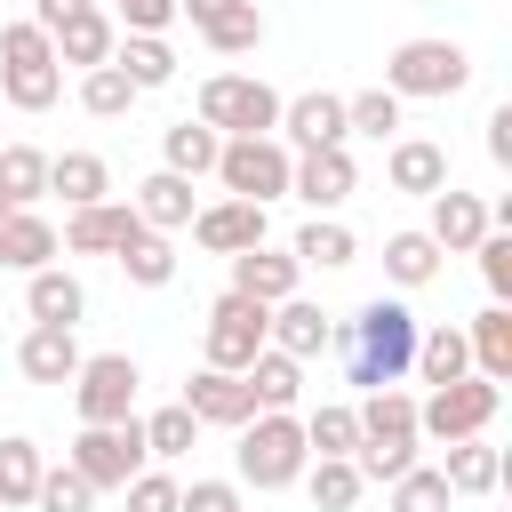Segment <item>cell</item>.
Listing matches in <instances>:
<instances>
[{
	"label": "cell",
	"instance_id": "cell-28",
	"mask_svg": "<svg viewBox=\"0 0 512 512\" xmlns=\"http://www.w3.org/2000/svg\"><path fill=\"white\" fill-rule=\"evenodd\" d=\"M464 352H472V376L512 384V304H488V312L464 328Z\"/></svg>",
	"mask_w": 512,
	"mask_h": 512
},
{
	"label": "cell",
	"instance_id": "cell-21",
	"mask_svg": "<svg viewBox=\"0 0 512 512\" xmlns=\"http://www.w3.org/2000/svg\"><path fill=\"white\" fill-rule=\"evenodd\" d=\"M328 344H336V320H328L312 296L272 304V352H288V360H328Z\"/></svg>",
	"mask_w": 512,
	"mask_h": 512
},
{
	"label": "cell",
	"instance_id": "cell-41",
	"mask_svg": "<svg viewBox=\"0 0 512 512\" xmlns=\"http://www.w3.org/2000/svg\"><path fill=\"white\" fill-rule=\"evenodd\" d=\"M344 128L352 136H400V96L392 88H360V96H344Z\"/></svg>",
	"mask_w": 512,
	"mask_h": 512
},
{
	"label": "cell",
	"instance_id": "cell-32",
	"mask_svg": "<svg viewBox=\"0 0 512 512\" xmlns=\"http://www.w3.org/2000/svg\"><path fill=\"white\" fill-rule=\"evenodd\" d=\"M48 192H64V208H96V200H112V168L96 152H56L48 160Z\"/></svg>",
	"mask_w": 512,
	"mask_h": 512
},
{
	"label": "cell",
	"instance_id": "cell-9",
	"mask_svg": "<svg viewBox=\"0 0 512 512\" xmlns=\"http://www.w3.org/2000/svg\"><path fill=\"white\" fill-rule=\"evenodd\" d=\"M472 80V56L456 48V40H400L392 56H384V88L408 104V96H456Z\"/></svg>",
	"mask_w": 512,
	"mask_h": 512
},
{
	"label": "cell",
	"instance_id": "cell-23",
	"mask_svg": "<svg viewBox=\"0 0 512 512\" xmlns=\"http://www.w3.org/2000/svg\"><path fill=\"white\" fill-rule=\"evenodd\" d=\"M80 336L72 328H24V344H16V368H24V384H72L80 376Z\"/></svg>",
	"mask_w": 512,
	"mask_h": 512
},
{
	"label": "cell",
	"instance_id": "cell-5",
	"mask_svg": "<svg viewBox=\"0 0 512 512\" xmlns=\"http://www.w3.org/2000/svg\"><path fill=\"white\" fill-rule=\"evenodd\" d=\"M200 128L216 136H272L280 128V88L256 72H208L200 80Z\"/></svg>",
	"mask_w": 512,
	"mask_h": 512
},
{
	"label": "cell",
	"instance_id": "cell-25",
	"mask_svg": "<svg viewBox=\"0 0 512 512\" xmlns=\"http://www.w3.org/2000/svg\"><path fill=\"white\" fill-rule=\"evenodd\" d=\"M56 248L64 240H56V224L40 208H8L0 216V264L8 272H40V264H56Z\"/></svg>",
	"mask_w": 512,
	"mask_h": 512
},
{
	"label": "cell",
	"instance_id": "cell-40",
	"mask_svg": "<svg viewBox=\"0 0 512 512\" xmlns=\"http://www.w3.org/2000/svg\"><path fill=\"white\" fill-rule=\"evenodd\" d=\"M128 104H136V88H128V72H120V64L80 72V112H88V120H120Z\"/></svg>",
	"mask_w": 512,
	"mask_h": 512
},
{
	"label": "cell",
	"instance_id": "cell-20",
	"mask_svg": "<svg viewBox=\"0 0 512 512\" xmlns=\"http://www.w3.org/2000/svg\"><path fill=\"white\" fill-rule=\"evenodd\" d=\"M24 312H32V328H80L88 320V288L64 264H40V272H24Z\"/></svg>",
	"mask_w": 512,
	"mask_h": 512
},
{
	"label": "cell",
	"instance_id": "cell-19",
	"mask_svg": "<svg viewBox=\"0 0 512 512\" xmlns=\"http://www.w3.org/2000/svg\"><path fill=\"white\" fill-rule=\"evenodd\" d=\"M296 280H304V264L288 256V248H248V256H232V296H248V304H288L296 296Z\"/></svg>",
	"mask_w": 512,
	"mask_h": 512
},
{
	"label": "cell",
	"instance_id": "cell-37",
	"mask_svg": "<svg viewBox=\"0 0 512 512\" xmlns=\"http://www.w3.org/2000/svg\"><path fill=\"white\" fill-rule=\"evenodd\" d=\"M40 192H48V152L40 144H0V200L32 208Z\"/></svg>",
	"mask_w": 512,
	"mask_h": 512
},
{
	"label": "cell",
	"instance_id": "cell-18",
	"mask_svg": "<svg viewBox=\"0 0 512 512\" xmlns=\"http://www.w3.org/2000/svg\"><path fill=\"white\" fill-rule=\"evenodd\" d=\"M384 184L408 192V200H432V192L448 184V144H432V136H392V152H384Z\"/></svg>",
	"mask_w": 512,
	"mask_h": 512
},
{
	"label": "cell",
	"instance_id": "cell-52",
	"mask_svg": "<svg viewBox=\"0 0 512 512\" xmlns=\"http://www.w3.org/2000/svg\"><path fill=\"white\" fill-rule=\"evenodd\" d=\"M208 8H216V0H176V16H192V24H200Z\"/></svg>",
	"mask_w": 512,
	"mask_h": 512
},
{
	"label": "cell",
	"instance_id": "cell-47",
	"mask_svg": "<svg viewBox=\"0 0 512 512\" xmlns=\"http://www.w3.org/2000/svg\"><path fill=\"white\" fill-rule=\"evenodd\" d=\"M176 512H248V504H240V480H192L176 488Z\"/></svg>",
	"mask_w": 512,
	"mask_h": 512
},
{
	"label": "cell",
	"instance_id": "cell-42",
	"mask_svg": "<svg viewBox=\"0 0 512 512\" xmlns=\"http://www.w3.org/2000/svg\"><path fill=\"white\" fill-rule=\"evenodd\" d=\"M136 424H144V456H168V464H176V456L192 448V432H200L184 400H168V408H152V416H136Z\"/></svg>",
	"mask_w": 512,
	"mask_h": 512
},
{
	"label": "cell",
	"instance_id": "cell-16",
	"mask_svg": "<svg viewBox=\"0 0 512 512\" xmlns=\"http://www.w3.org/2000/svg\"><path fill=\"white\" fill-rule=\"evenodd\" d=\"M192 240L232 264V256H248V248H264V208H256V200H208V208L192 216Z\"/></svg>",
	"mask_w": 512,
	"mask_h": 512
},
{
	"label": "cell",
	"instance_id": "cell-51",
	"mask_svg": "<svg viewBox=\"0 0 512 512\" xmlns=\"http://www.w3.org/2000/svg\"><path fill=\"white\" fill-rule=\"evenodd\" d=\"M80 8H96V0H32V24H40V32H56V24H72Z\"/></svg>",
	"mask_w": 512,
	"mask_h": 512
},
{
	"label": "cell",
	"instance_id": "cell-4",
	"mask_svg": "<svg viewBox=\"0 0 512 512\" xmlns=\"http://www.w3.org/2000/svg\"><path fill=\"white\" fill-rule=\"evenodd\" d=\"M304 464H312L304 416H248V424H240V448H232L240 488H296Z\"/></svg>",
	"mask_w": 512,
	"mask_h": 512
},
{
	"label": "cell",
	"instance_id": "cell-15",
	"mask_svg": "<svg viewBox=\"0 0 512 512\" xmlns=\"http://www.w3.org/2000/svg\"><path fill=\"white\" fill-rule=\"evenodd\" d=\"M488 232H496V224H488V200H480V192H456V184L432 192V224H424V240H432L440 256H472Z\"/></svg>",
	"mask_w": 512,
	"mask_h": 512
},
{
	"label": "cell",
	"instance_id": "cell-11",
	"mask_svg": "<svg viewBox=\"0 0 512 512\" xmlns=\"http://www.w3.org/2000/svg\"><path fill=\"white\" fill-rule=\"evenodd\" d=\"M136 360L128 352H88L80 360V376H72V408H80V424H128L136 416Z\"/></svg>",
	"mask_w": 512,
	"mask_h": 512
},
{
	"label": "cell",
	"instance_id": "cell-12",
	"mask_svg": "<svg viewBox=\"0 0 512 512\" xmlns=\"http://www.w3.org/2000/svg\"><path fill=\"white\" fill-rule=\"evenodd\" d=\"M56 240H64L72 256H120V248L144 240V216H136L128 200H96V208H72Z\"/></svg>",
	"mask_w": 512,
	"mask_h": 512
},
{
	"label": "cell",
	"instance_id": "cell-53",
	"mask_svg": "<svg viewBox=\"0 0 512 512\" xmlns=\"http://www.w3.org/2000/svg\"><path fill=\"white\" fill-rule=\"evenodd\" d=\"M0 216H8V200H0Z\"/></svg>",
	"mask_w": 512,
	"mask_h": 512
},
{
	"label": "cell",
	"instance_id": "cell-29",
	"mask_svg": "<svg viewBox=\"0 0 512 512\" xmlns=\"http://www.w3.org/2000/svg\"><path fill=\"white\" fill-rule=\"evenodd\" d=\"M440 480H448V496H496L504 488V448H488V432L480 440H456L448 464H440Z\"/></svg>",
	"mask_w": 512,
	"mask_h": 512
},
{
	"label": "cell",
	"instance_id": "cell-1",
	"mask_svg": "<svg viewBox=\"0 0 512 512\" xmlns=\"http://www.w3.org/2000/svg\"><path fill=\"white\" fill-rule=\"evenodd\" d=\"M416 336H424V320H416L400 296H368V304L336 328L328 352H344V376H352L360 392H384V384H400V376L416 368Z\"/></svg>",
	"mask_w": 512,
	"mask_h": 512
},
{
	"label": "cell",
	"instance_id": "cell-10",
	"mask_svg": "<svg viewBox=\"0 0 512 512\" xmlns=\"http://www.w3.org/2000/svg\"><path fill=\"white\" fill-rule=\"evenodd\" d=\"M96 496L104 488H128L136 472H144V424L128 416V424H80V440H72V456H64Z\"/></svg>",
	"mask_w": 512,
	"mask_h": 512
},
{
	"label": "cell",
	"instance_id": "cell-13",
	"mask_svg": "<svg viewBox=\"0 0 512 512\" xmlns=\"http://www.w3.org/2000/svg\"><path fill=\"white\" fill-rule=\"evenodd\" d=\"M288 152H336L352 128H344V96H328V88H312V96H288L280 104V128H272Z\"/></svg>",
	"mask_w": 512,
	"mask_h": 512
},
{
	"label": "cell",
	"instance_id": "cell-17",
	"mask_svg": "<svg viewBox=\"0 0 512 512\" xmlns=\"http://www.w3.org/2000/svg\"><path fill=\"white\" fill-rule=\"evenodd\" d=\"M184 408H192V424H216V432H240V424L256 416V392H248V376H224V368H200V376H184Z\"/></svg>",
	"mask_w": 512,
	"mask_h": 512
},
{
	"label": "cell",
	"instance_id": "cell-43",
	"mask_svg": "<svg viewBox=\"0 0 512 512\" xmlns=\"http://www.w3.org/2000/svg\"><path fill=\"white\" fill-rule=\"evenodd\" d=\"M120 272H128L136 288H168V280H176V248H168V232H144L136 248H120Z\"/></svg>",
	"mask_w": 512,
	"mask_h": 512
},
{
	"label": "cell",
	"instance_id": "cell-45",
	"mask_svg": "<svg viewBox=\"0 0 512 512\" xmlns=\"http://www.w3.org/2000/svg\"><path fill=\"white\" fill-rule=\"evenodd\" d=\"M456 496H448V480L440 472H424V464H408L400 480H392V512H448Z\"/></svg>",
	"mask_w": 512,
	"mask_h": 512
},
{
	"label": "cell",
	"instance_id": "cell-35",
	"mask_svg": "<svg viewBox=\"0 0 512 512\" xmlns=\"http://www.w3.org/2000/svg\"><path fill=\"white\" fill-rule=\"evenodd\" d=\"M296 264H320V272H344L352 256H360V240H352V224H336V216H312L304 232H296V248H288Z\"/></svg>",
	"mask_w": 512,
	"mask_h": 512
},
{
	"label": "cell",
	"instance_id": "cell-30",
	"mask_svg": "<svg viewBox=\"0 0 512 512\" xmlns=\"http://www.w3.org/2000/svg\"><path fill=\"white\" fill-rule=\"evenodd\" d=\"M40 472H48L40 440L8 432V440H0V512H32V496H40Z\"/></svg>",
	"mask_w": 512,
	"mask_h": 512
},
{
	"label": "cell",
	"instance_id": "cell-7",
	"mask_svg": "<svg viewBox=\"0 0 512 512\" xmlns=\"http://www.w3.org/2000/svg\"><path fill=\"white\" fill-rule=\"evenodd\" d=\"M272 344V312L248 304V296H216L208 320H200V368H224V376H248V360Z\"/></svg>",
	"mask_w": 512,
	"mask_h": 512
},
{
	"label": "cell",
	"instance_id": "cell-22",
	"mask_svg": "<svg viewBox=\"0 0 512 512\" xmlns=\"http://www.w3.org/2000/svg\"><path fill=\"white\" fill-rule=\"evenodd\" d=\"M128 208L144 216V232H192V216H200L192 176H168V168H152V176L136 184V200H128Z\"/></svg>",
	"mask_w": 512,
	"mask_h": 512
},
{
	"label": "cell",
	"instance_id": "cell-48",
	"mask_svg": "<svg viewBox=\"0 0 512 512\" xmlns=\"http://www.w3.org/2000/svg\"><path fill=\"white\" fill-rule=\"evenodd\" d=\"M112 24H120V32H152V40H160V32L176 24V0H112Z\"/></svg>",
	"mask_w": 512,
	"mask_h": 512
},
{
	"label": "cell",
	"instance_id": "cell-46",
	"mask_svg": "<svg viewBox=\"0 0 512 512\" xmlns=\"http://www.w3.org/2000/svg\"><path fill=\"white\" fill-rule=\"evenodd\" d=\"M480 280H488V304H512V232H488L480 248Z\"/></svg>",
	"mask_w": 512,
	"mask_h": 512
},
{
	"label": "cell",
	"instance_id": "cell-24",
	"mask_svg": "<svg viewBox=\"0 0 512 512\" xmlns=\"http://www.w3.org/2000/svg\"><path fill=\"white\" fill-rule=\"evenodd\" d=\"M48 48H56V64H80V72H96V64H112V48H120V24H112L104 8H80L72 24H56V32H48Z\"/></svg>",
	"mask_w": 512,
	"mask_h": 512
},
{
	"label": "cell",
	"instance_id": "cell-36",
	"mask_svg": "<svg viewBox=\"0 0 512 512\" xmlns=\"http://www.w3.org/2000/svg\"><path fill=\"white\" fill-rule=\"evenodd\" d=\"M304 488H312V504H320V512H352L368 480H360V464H352V456H312V464H304Z\"/></svg>",
	"mask_w": 512,
	"mask_h": 512
},
{
	"label": "cell",
	"instance_id": "cell-14",
	"mask_svg": "<svg viewBox=\"0 0 512 512\" xmlns=\"http://www.w3.org/2000/svg\"><path fill=\"white\" fill-rule=\"evenodd\" d=\"M288 192H296L312 216H336V208L360 192V168H352V152H344V144H336V152H296Z\"/></svg>",
	"mask_w": 512,
	"mask_h": 512
},
{
	"label": "cell",
	"instance_id": "cell-6",
	"mask_svg": "<svg viewBox=\"0 0 512 512\" xmlns=\"http://www.w3.org/2000/svg\"><path fill=\"white\" fill-rule=\"evenodd\" d=\"M496 408H504V384H488V376H456V384H440V392L416 400V440H440V448L480 440V432L496 424Z\"/></svg>",
	"mask_w": 512,
	"mask_h": 512
},
{
	"label": "cell",
	"instance_id": "cell-8",
	"mask_svg": "<svg viewBox=\"0 0 512 512\" xmlns=\"http://www.w3.org/2000/svg\"><path fill=\"white\" fill-rule=\"evenodd\" d=\"M288 168H296V152L280 136H224V152H216L224 200H256V208H272L288 192Z\"/></svg>",
	"mask_w": 512,
	"mask_h": 512
},
{
	"label": "cell",
	"instance_id": "cell-26",
	"mask_svg": "<svg viewBox=\"0 0 512 512\" xmlns=\"http://www.w3.org/2000/svg\"><path fill=\"white\" fill-rule=\"evenodd\" d=\"M248 392H256V416H296V400H304V360H288V352H256L248 360Z\"/></svg>",
	"mask_w": 512,
	"mask_h": 512
},
{
	"label": "cell",
	"instance_id": "cell-33",
	"mask_svg": "<svg viewBox=\"0 0 512 512\" xmlns=\"http://www.w3.org/2000/svg\"><path fill=\"white\" fill-rule=\"evenodd\" d=\"M216 152H224V136L200 128V120H176V128L160 136V168H168V176H216Z\"/></svg>",
	"mask_w": 512,
	"mask_h": 512
},
{
	"label": "cell",
	"instance_id": "cell-38",
	"mask_svg": "<svg viewBox=\"0 0 512 512\" xmlns=\"http://www.w3.org/2000/svg\"><path fill=\"white\" fill-rule=\"evenodd\" d=\"M304 448H312V456H352V448H360V416H352V400H320V408L304 416Z\"/></svg>",
	"mask_w": 512,
	"mask_h": 512
},
{
	"label": "cell",
	"instance_id": "cell-49",
	"mask_svg": "<svg viewBox=\"0 0 512 512\" xmlns=\"http://www.w3.org/2000/svg\"><path fill=\"white\" fill-rule=\"evenodd\" d=\"M120 496H128V512H176V480L168 472H136Z\"/></svg>",
	"mask_w": 512,
	"mask_h": 512
},
{
	"label": "cell",
	"instance_id": "cell-34",
	"mask_svg": "<svg viewBox=\"0 0 512 512\" xmlns=\"http://www.w3.org/2000/svg\"><path fill=\"white\" fill-rule=\"evenodd\" d=\"M416 376H424L432 392H440V384H456V376H472L464 328H448V320H440V328H424V336H416Z\"/></svg>",
	"mask_w": 512,
	"mask_h": 512
},
{
	"label": "cell",
	"instance_id": "cell-31",
	"mask_svg": "<svg viewBox=\"0 0 512 512\" xmlns=\"http://www.w3.org/2000/svg\"><path fill=\"white\" fill-rule=\"evenodd\" d=\"M112 64L128 72V88H136V96H152V88H168V80H176V48H168V40H152V32H120Z\"/></svg>",
	"mask_w": 512,
	"mask_h": 512
},
{
	"label": "cell",
	"instance_id": "cell-44",
	"mask_svg": "<svg viewBox=\"0 0 512 512\" xmlns=\"http://www.w3.org/2000/svg\"><path fill=\"white\" fill-rule=\"evenodd\" d=\"M32 512H96V488H88L72 464H48V472H40V496H32Z\"/></svg>",
	"mask_w": 512,
	"mask_h": 512
},
{
	"label": "cell",
	"instance_id": "cell-39",
	"mask_svg": "<svg viewBox=\"0 0 512 512\" xmlns=\"http://www.w3.org/2000/svg\"><path fill=\"white\" fill-rule=\"evenodd\" d=\"M432 272H440V248H432L424 232H392V240H384V280H392V288H424Z\"/></svg>",
	"mask_w": 512,
	"mask_h": 512
},
{
	"label": "cell",
	"instance_id": "cell-50",
	"mask_svg": "<svg viewBox=\"0 0 512 512\" xmlns=\"http://www.w3.org/2000/svg\"><path fill=\"white\" fill-rule=\"evenodd\" d=\"M488 160H496V168H512V104H496V112H488Z\"/></svg>",
	"mask_w": 512,
	"mask_h": 512
},
{
	"label": "cell",
	"instance_id": "cell-2",
	"mask_svg": "<svg viewBox=\"0 0 512 512\" xmlns=\"http://www.w3.org/2000/svg\"><path fill=\"white\" fill-rule=\"evenodd\" d=\"M360 448H352V464H360V480H400L408 464H416V392H400V384H384V392H368L360 408Z\"/></svg>",
	"mask_w": 512,
	"mask_h": 512
},
{
	"label": "cell",
	"instance_id": "cell-3",
	"mask_svg": "<svg viewBox=\"0 0 512 512\" xmlns=\"http://www.w3.org/2000/svg\"><path fill=\"white\" fill-rule=\"evenodd\" d=\"M56 96H64V64H56L48 32H40L32 16L0 24V104H16V112H48Z\"/></svg>",
	"mask_w": 512,
	"mask_h": 512
},
{
	"label": "cell",
	"instance_id": "cell-27",
	"mask_svg": "<svg viewBox=\"0 0 512 512\" xmlns=\"http://www.w3.org/2000/svg\"><path fill=\"white\" fill-rule=\"evenodd\" d=\"M192 32H200L216 56H256V48H264V8H256V0H216Z\"/></svg>",
	"mask_w": 512,
	"mask_h": 512
}]
</instances>
